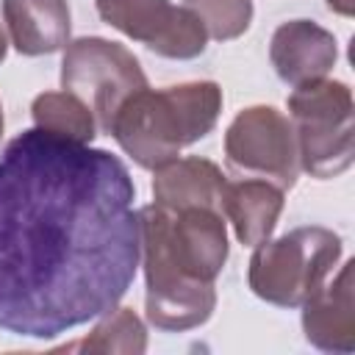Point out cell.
I'll use <instances>...</instances> for the list:
<instances>
[{"instance_id":"6da1fadb","label":"cell","mask_w":355,"mask_h":355,"mask_svg":"<svg viewBox=\"0 0 355 355\" xmlns=\"http://www.w3.org/2000/svg\"><path fill=\"white\" fill-rule=\"evenodd\" d=\"M136 186L108 150L31 128L0 155V330L55 338L116 308L141 261Z\"/></svg>"},{"instance_id":"7a4b0ae2","label":"cell","mask_w":355,"mask_h":355,"mask_svg":"<svg viewBox=\"0 0 355 355\" xmlns=\"http://www.w3.org/2000/svg\"><path fill=\"white\" fill-rule=\"evenodd\" d=\"M144 313L166 333H183L211 319L214 280L227 261V227L219 208L189 205L166 211L155 202L139 208Z\"/></svg>"},{"instance_id":"3957f363","label":"cell","mask_w":355,"mask_h":355,"mask_svg":"<svg viewBox=\"0 0 355 355\" xmlns=\"http://www.w3.org/2000/svg\"><path fill=\"white\" fill-rule=\"evenodd\" d=\"M222 114V89L214 80H191L166 89L136 92L114 116L108 136L141 169H158L183 147L205 139Z\"/></svg>"},{"instance_id":"277c9868","label":"cell","mask_w":355,"mask_h":355,"mask_svg":"<svg viewBox=\"0 0 355 355\" xmlns=\"http://www.w3.org/2000/svg\"><path fill=\"white\" fill-rule=\"evenodd\" d=\"M355 105L344 80L319 78L294 86L288 94V119L297 139L300 169L311 178H338L355 155Z\"/></svg>"},{"instance_id":"5b68a950","label":"cell","mask_w":355,"mask_h":355,"mask_svg":"<svg viewBox=\"0 0 355 355\" xmlns=\"http://www.w3.org/2000/svg\"><path fill=\"white\" fill-rule=\"evenodd\" d=\"M341 236L311 225L252 247L247 280L255 297L277 308H300L341 258Z\"/></svg>"},{"instance_id":"8992f818","label":"cell","mask_w":355,"mask_h":355,"mask_svg":"<svg viewBox=\"0 0 355 355\" xmlns=\"http://www.w3.org/2000/svg\"><path fill=\"white\" fill-rule=\"evenodd\" d=\"M61 89L80 97L92 108L97 130L108 133L116 111L136 92L147 89V75L125 44L100 36H80L64 47Z\"/></svg>"},{"instance_id":"52a82bcc","label":"cell","mask_w":355,"mask_h":355,"mask_svg":"<svg viewBox=\"0 0 355 355\" xmlns=\"http://www.w3.org/2000/svg\"><path fill=\"white\" fill-rule=\"evenodd\" d=\"M225 158L233 169L277 183H297L300 158L291 119L272 105H250L236 114L225 133Z\"/></svg>"},{"instance_id":"ba28073f","label":"cell","mask_w":355,"mask_h":355,"mask_svg":"<svg viewBox=\"0 0 355 355\" xmlns=\"http://www.w3.org/2000/svg\"><path fill=\"white\" fill-rule=\"evenodd\" d=\"M94 8L103 22L164 58L189 61L205 53L208 33L186 6L169 0H94Z\"/></svg>"},{"instance_id":"9c48e42d","label":"cell","mask_w":355,"mask_h":355,"mask_svg":"<svg viewBox=\"0 0 355 355\" xmlns=\"http://www.w3.org/2000/svg\"><path fill=\"white\" fill-rule=\"evenodd\" d=\"M336 58H338L336 36L311 19L283 22L272 33L269 61L277 78L288 86H302L327 78V72L336 67Z\"/></svg>"},{"instance_id":"30bf717a","label":"cell","mask_w":355,"mask_h":355,"mask_svg":"<svg viewBox=\"0 0 355 355\" xmlns=\"http://www.w3.org/2000/svg\"><path fill=\"white\" fill-rule=\"evenodd\" d=\"M352 266L347 261L341 272L322 283L300 308L302 330L308 344L324 352H352L355 349V297H352Z\"/></svg>"},{"instance_id":"8fae6325","label":"cell","mask_w":355,"mask_h":355,"mask_svg":"<svg viewBox=\"0 0 355 355\" xmlns=\"http://www.w3.org/2000/svg\"><path fill=\"white\" fill-rule=\"evenodd\" d=\"M283 205L286 191L263 178L227 180L222 191V216L233 225V233L244 247H258L272 239Z\"/></svg>"},{"instance_id":"7c38bea8","label":"cell","mask_w":355,"mask_h":355,"mask_svg":"<svg viewBox=\"0 0 355 355\" xmlns=\"http://www.w3.org/2000/svg\"><path fill=\"white\" fill-rule=\"evenodd\" d=\"M11 44L22 55H50L69 44L72 17L67 0H3Z\"/></svg>"},{"instance_id":"4fadbf2b","label":"cell","mask_w":355,"mask_h":355,"mask_svg":"<svg viewBox=\"0 0 355 355\" xmlns=\"http://www.w3.org/2000/svg\"><path fill=\"white\" fill-rule=\"evenodd\" d=\"M227 178L208 158H175L153 169V202L178 211L189 205H208L222 211V191Z\"/></svg>"},{"instance_id":"5bb4252c","label":"cell","mask_w":355,"mask_h":355,"mask_svg":"<svg viewBox=\"0 0 355 355\" xmlns=\"http://www.w3.org/2000/svg\"><path fill=\"white\" fill-rule=\"evenodd\" d=\"M31 116L39 130L53 133L58 139L92 144V139L97 136V119H94L92 108L80 97H75L72 92H64V89L36 94L33 105H31Z\"/></svg>"},{"instance_id":"9a60e30c","label":"cell","mask_w":355,"mask_h":355,"mask_svg":"<svg viewBox=\"0 0 355 355\" xmlns=\"http://www.w3.org/2000/svg\"><path fill=\"white\" fill-rule=\"evenodd\" d=\"M64 349H80V352H122V355H139L147 349V330L144 322L133 313V308H111L100 316V322L92 327V333L75 344H67Z\"/></svg>"},{"instance_id":"2e32d148","label":"cell","mask_w":355,"mask_h":355,"mask_svg":"<svg viewBox=\"0 0 355 355\" xmlns=\"http://www.w3.org/2000/svg\"><path fill=\"white\" fill-rule=\"evenodd\" d=\"M205 28L208 39H239L252 22V0H186L183 3Z\"/></svg>"},{"instance_id":"e0dca14e","label":"cell","mask_w":355,"mask_h":355,"mask_svg":"<svg viewBox=\"0 0 355 355\" xmlns=\"http://www.w3.org/2000/svg\"><path fill=\"white\" fill-rule=\"evenodd\" d=\"M327 8L341 14V17H352L355 11V0H327Z\"/></svg>"},{"instance_id":"ac0fdd59","label":"cell","mask_w":355,"mask_h":355,"mask_svg":"<svg viewBox=\"0 0 355 355\" xmlns=\"http://www.w3.org/2000/svg\"><path fill=\"white\" fill-rule=\"evenodd\" d=\"M6 50H8V39H6V33H3V28H0V61L6 58Z\"/></svg>"},{"instance_id":"d6986e66","label":"cell","mask_w":355,"mask_h":355,"mask_svg":"<svg viewBox=\"0 0 355 355\" xmlns=\"http://www.w3.org/2000/svg\"><path fill=\"white\" fill-rule=\"evenodd\" d=\"M0 139H3V105H0Z\"/></svg>"}]
</instances>
